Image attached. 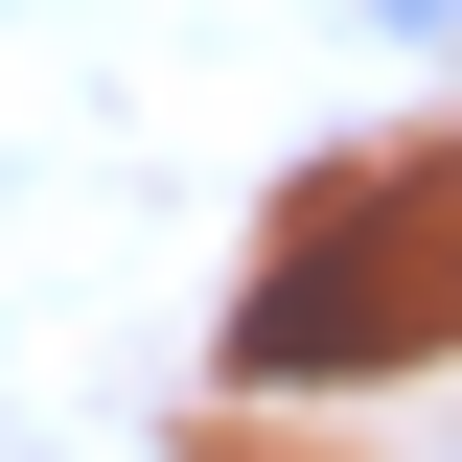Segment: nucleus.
<instances>
[{
    "label": "nucleus",
    "instance_id": "1",
    "mask_svg": "<svg viewBox=\"0 0 462 462\" xmlns=\"http://www.w3.org/2000/svg\"><path fill=\"white\" fill-rule=\"evenodd\" d=\"M439 324H462V300H439V231H416V208H324L278 278L231 300V370H254V393H300V370H416Z\"/></svg>",
    "mask_w": 462,
    "mask_h": 462
},
{
    "label": "nucleus",
    "instance_id": "2",
    "mask_svg": "<svg viewBox=\"0 0 462 462\" xmlns=\"http://www.w3.org/2000/svg\"><path fill=\"white\" fill-rule=\"evenodd\" d=\"M370 23H393V47H462V0H370Z\"/></svg>",
    "mask_w": 462,
    "mask_h": 462
}]
</instances>
